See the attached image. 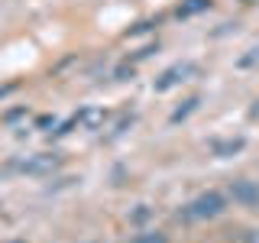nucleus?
<instances>
[{
    "label": "nucleus",
    "mask_w": 259,
    "mask_h": 243,
    "mask_svg": "<svg viewBox=\"0 0 259 243\" xmlns=\"http://www.w3.org/2000/svg\"><path fill=\"white\" fill-rule=\"evenodd\" d=\"M259 62V46H253V49H246V55H240V68H253V65Z\"/></svg>",
    "instance_id": "9d476101"
},
{
    "label": "nucleus",
    "mask_w": 259,
    "mask_h": 243,
    "mask_svg": "<svg viewBox=\"0 0 259 243\" xmlns=\"http://www.w3.org/2000/svg\"><path fill=\"white\" fill-rule=\"evenodd\" d=\"M227 211V198L221 191H201L198 198H191L185 205V217L188 221H214Z\"/></svg>",
    "instance_id": "f257e3e1"
},
{
    "label": "nucleus",
    "mask_w": 259,
    "mask_h": 243,
    "mask_svg": "<svg viewBox=\"0 0 259 243\" xmlns=\"http://www.w3.org/2000/svg\"><path fill=\"white\" fill-rule=\"evenodd\" d=\"M133 243H168L165 240V233H159V230H143V233H136Z\"/></svg>",
    "instance_id": "1a4fd4ad"
},
{
    "label": "nucleus",
    "mask_w": 259,
    "mask_h": 243,
    "mask_svg": "<svg viewBox=\"0 0 259 243\" xmlns=\"http://www.w3.org/2000/svg\"><path fill=\"white\" fill-rule=\"evenodd\" d=\"M59 166H62V159L55 152H36V156H23L13 162L16 172H26V175H52Z\"/></svg>",
    "instance_id": "7ed1b4c3"
},
{
    "label": "nucleus",
    "mask_w": 259,
    "mask_h": 243,
    "mask_svg": "<svg viewBox=\"0 0 259 243\" xmlns=\"http://www.w3.org/2000/svg\"><path fill=\"white\" fill-rule=\"evenodd\" d=\"M210 149H214V156H217V159H230V156H237V152L246 149V140H243V136H230V140H214V143H210Z\"/></svg>",
    "instance_id": "39448f33"
},
{
    "label": "nucleus",
    "mask_w": 259,
    "mask_h": 243,
    "mask_svg": "<svg viewBox=\"0 0 259 243\" xmlns=\"http://www.w3.org/2000/svg\"><path fill=\"white\" fill-rule=\"evenodd\" d=\"M198 104H201V97H188V101H185V107H178L172 113V124H178V120H185L188 113H194V110H198Z\"/></svg>",
    "instance_id": "6e6552de"
},
{
    "label": "nucleus",
    "mask_w": 259,
    "mask_h": 243,
    "mask_svg": "<svg viewBox=\"0 0 259 243\" xmlns=\"http://www.w3.org/2000/svg\"><path fill=\"white\" fill-rule=\"evenodd\" d=\"M7 243H26V240H7Z\"/></svg>",
    "instance_id": "f8f14e48"
},
{
    "label": "nucleus",
    "mask_w": 259,
    "mask_h": 243,
    "mask_svg": "<svg viewBox=\"0 0 259 243\" xmlns=\"http://www.w3.org/2000/svg\"><path fill=\"white\" fill-rule=\"evenodd\" d=\"M249 120H259V97L253 101V107H249Z\"/></svg>",
    "instance_id": "9b49d317"
},
{
    "label": "nucleus",
    "mask_w": 259,
    "mask_h": 243,
    "mask_svg": "<svg viewBox=\"0 0 259 243\" xmlns=\"http://www.w3.org/2000/svg\"><path fill=\"white\" fill-rule=\"evenodd\" d=\"M198 71H201V65H198V62H191V59H182V62L168 65L165 71H159V78L152 81V91L165 94V91H172V88H178V85H185V81L198 78Z\"/></svg>",
    "instance_id": "f03ea898"
},
{
    "label": "nucleus",
    "mask_w": 259,
    "mask_h": 243,
    "mask_svg": "<svg viewBox=\"0 0 259 243\" xmlns=\"http://www.w3.org/2000/svg\"><path fill=\"white\" fill-rule=\"evenodd\" d=\"M227 194H230L233 205H240V208H249V211L259 208V182H253V178H233Z\"/></svg>",
    "instance_id": "20e7f679"
},
{
    "label": "nucleus",
    "mask_w": 259,
    "mask_h": 243,
    "mask_svg": "<svg viewBox=\"0 0 259 243\" xmlns=\"http://www.w3.org/2000/svg\"><path fill=\"white\" fill-rule=\"evenodd\" d=\"M104 120H107V113H104L101 107H84V110L78 113V124L84 127V130H101Z\"/></svg>",
    "instance_id": "423d86ee"
},
{
    "label": "nucleus",
    "mask_w": 259,
    "mask_h": 243,
    "mask_svg": "<svg viewBox=\"0 0 259 243\" xmlns=\"http://www.w3.org/2000/svg\"><path fill=\"white\" fill-rule=\"evenodd\" d=\"M256 243H259V240H256Z\"/></svg>",
    "instance_id": "ddd939ff"
},
{
    "label": "nucleus",
    "mask_w": 259,
    "mask_h": 243,
    "mask_svg": "<svg viewBox=\"0 0 259 243\" xmlns=\"http://www.w3.org/2000/svg\"><path fill=\"white\" fill-rule=\"evenodd\" d=\"M207 7H210V0H182V7H178V16H182V20H188V16L204 13Z\"/></svg>",
    "instance_id": "0eeeda50"
}]
</instances>
